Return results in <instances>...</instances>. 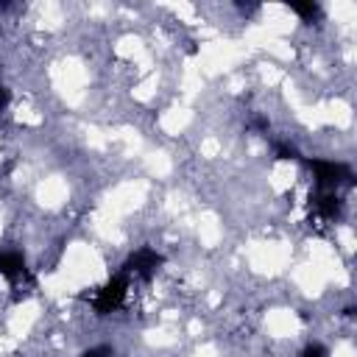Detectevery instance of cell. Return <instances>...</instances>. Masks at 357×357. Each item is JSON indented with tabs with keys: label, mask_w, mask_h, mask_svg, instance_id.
I'll return each mask as SVG.
<instances>
[{
	"label": "cell",
	"mask_w": 357,
	"mask_h": 357,
	"mask_svg": "<svg viewBox=\"0 0 357 357\" xmlns=\"http://www.w3.org/2000/svg\"><path fill=\"white\" fill-rule=\"evenodd\" d=\"M162 265H165V257L145 245V248L134 251V254L123 262V273H134V276H139L142 282H148V279H153V273H156Z\"/></svg>",
	"instance_id": "3"
},
{
	"label": "cell",
	"mask_w": 357,
	"mask_h": 357,
	"mask_svg": "<svg viewBox=\"0 0 357 357\" xmlns=\"http://www.w3.org/2000/svg\"><path fill=\"white\" fill-rule=\"evenodd\" d=\"M126 290H128V279H126V273L112 276V279L98 290V296H95V301H92L95 312H98V315H109V312H114V310L123 304Z\"/></svg>",
	"instance_id": "2"
},
{
	"label": "cell",
	"mask_w": 357,
	"mask_h": 357,
	"mask_svg": "<svg viewBox=\"0 0 357 357\" xmlns=\"http://www.w3.org/2000/svg\"><path fill=\"white\" fill-rule=\"evenodd\" d=\"M340 209H343V204H340V198L335 195V192H318L315 195V212L321 215V218H337L340 215Z\"/></svg>",
	"instance_id": "5"
},
{
	"label": "cell",
	"mask_w": 357,
	"mask_h": 357,
	"mask_svg": "<svg viewBox=\"0 0 357 357\" xmlns=\"http://www.w3.org/2000/svg\"><path fill=\"white\" fill-rule=\"evenodd\" d=\"M25 273V257L20 251H0V276L17 282Z\"/></svg>",
	"instance_id": "4"
},
{
	"label": "cell",
	"mask_w": 357,
	"mask_h": 357,
	"mask_svg": "<svg viewBox=\"0 0 357 357\" xmlns=\"http://www.w3.org/2000/svg\"><path fill=\"white\" fill-rule=\"evenodd\" d=\"M81 357H114V349L112 346H92V349L81 351Z\"/></svg>",
	"instance_id": "9"
},
{
	"label": "cell",
	"mask_w": 357,
	"mask_h": 357,
	"mask_svg": "<svg viewBox=\"0 0 357 357\" xmlns=\"http://www.w3.org/2000/svg\"><path fill=\"white\" fill-rule=\"evenodd\" d=\"M290 11H293V14H298L304 22H312V20L321 14V6H318V3H312V0H310V3H290Z\"/></svg>",
	"instance_id": "6"
},
{
	"label": "cell",
	"mask_w": 357,
	"mask_h": 357,
	"mask_svg": "<svg viewBox=\"0 0 357 357\" xmlns=\"http://www.w3.org/2000/svg\"><path fill=\"white\" fill-rule=\"evenodd\" d=\"M276 159H282V162H287V159H298V151L293 148V145H284V142H276Z\"/></svg>",
	"instance_id": "7"
},
{
	"label": "cell",
	"mask_w": 357,
	"mask_h": 357,
	"mask_svg": "<svg viewBox=\"0 0 357 357\" xmlns=\"http://www.w3.org/2000/svg\"><path fill=\"white\" fill-rule=\"evenodd\" d=\"M307 165H310V170H312V176H315L318 192H335L340 184H354V176H351L349 165H343V162L310 159Z\"/></svg>",
	"instance_id": "1"
},
{
	"label": "cell",
	"mask_w": 357,
	"mask_h": 357,
	"mask_svg": "<svg viewBox=\"0 0 357 357\" xmlns=\"http://www.w3.org/2000/svg\"><path fill=\"white\" fill-rule=\"evenodd\" d=\"M6 103H8V89H6L3 81H0V109H6Z\"/></svg>",
	"instance_id": "10"
},
{
	"label": "cell",
	"mask_w": 357,
	"mask_h": 357,
	"mask_svg": "<svg viewBox=\"0 0 357 357\" xmlns=\"http://www.w3.org/2000/svg\"><path fill=\"white\" fill-rule=\"evenodd\" d=\"M298 357H329V349L326 346H321V343H310V346H304L301 349V354Z\"/></svg>",
	"instance_id": "8"
}]
</instances>
